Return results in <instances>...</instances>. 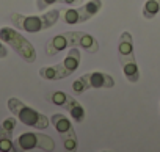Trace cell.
Returning <instances> with one entry per match:
<instances>
[{
  "label": "cell",
  "instance_id": "cell-21",
  "mask_svg": "<svg viewBox=\"0 0 160 152\" xmlns=\"http://www.w3.org/2000/svg\"><path fill=\"white\" fill-rule=\"evenodd\" d=\"M52 5H60V0H36V8L39 11H44L47 7Z\"/></svg>",
  "mask_w": 160,
  "mask_h": 152
},
{
  "label": "cell",
  "instance_id": "cell-12",
  "mask_svg": "<svg viewBox=\"0 0 160 152\" xmlns=\"http://www.w3.org/2000/svg\"><path fill=\"white\" fill-rule=\"evenodd\" d=\"M80 60H82V53H80V50L77 49V46L71 47V49H69V52H68V55L64 56V60L61 61V63H63V66H64V69L68 71V74H69V75L78 69Z\"/></svg>",
  "mask_w": 160,
  "mask_h": 152
},
{
  "label": "cell",
  "instance_id": "cell-3",
  "mask_svg": "<svg viewBox=\"0 0 160 152\" xmlns=\"http://www.w3.org/2000/svg\"><path fill=\"white\" fill-rule=\"evenodd\" d=\"M0 39L5 44H8L25 63H35L36 61V50L33 47V44L22 36L18 28H11V27H2L0 28Z\"/></svg>",
  "mask_w": 160,
  "mask_h": 152
},
{
  "label": "cell",
  "instance_id": "cell-20",
  "mask_svg": "<svg viewBox=\"0 0 160 152\" xmlns=\"http://www.w3.org/2000/svg\"><path fill=\"white\" fill-rule=\"evenodd\" d=\"M61 141H63V146H64L66 150H75V149H77L78 141H77V135H75V133L68 135V136H63Z\"/></svg>",
  "mask_w": 160,
  "mask_h": 152
},
{
  "label": "cell",
  "instance_id": "cell-15",
  "mask_svg": "<svg viewBox=\"0 0 160 152\" xmlns=\"http://www.w3.org/2000/svg\"><path fill=\"white\" fill-rule=\"evenodd\" d=\"M66 110L69 111L71 118H72L75 122H83V119H85V116H87L85 108L82 107V104H80L77 99H74V97H71L69 105H68V108H66Z\"/></svg>",
  "mask_w": 160,
  "mask_h": 152
},
{
  "label": "cell",
  "instance_id": "cell-19",
  "mask_svg": "<svg viewBox=\"0 0 160 152\" xmlns=\"http://www.w3.org/2000/svg\"><path fill=\"white\" fill-rule=\"evenodd\" d=\"M83 8H85V13L88 14V17L93 19L102 10V0H90V2H87L83 5Z\"/></svg>",
  "mask_w": 160,
  "mask_h": 152
},
{
  "label": "cell",
  "instance_id": "cell-23",
  "mask_svg": "<svg viewBox=\"0 0 160 152\" xmlns=\"http://www.w3.org/2000/svg\"><path fill=\"white\" fill-rule=\"evenodd\" d=\"M8 56V49L5 47V42L0 39V58H7Z\"/></svg>",
  "mask_w": 160,
  "mask_h": 152
},
{
  "label": "cell",
  "instance_id": "cell-2",
  "mask_svg": "<svg viewBox=\"0 0 160 152\" xmlns=\"http://www.w3.org/2000/svg\"><path fill=\"white\" fill-rule=\"evenodd\" d=\"M7 107L16 116V119H19L22 124L33 127L36 130H46L50 124V119H47V116H44L42 113L28 107L27 104H24L18 97H10L7 102Z\"/></svg>",
  "mask_w": 160,
  "mask_h": 152
},
{
  "label": "cell",
  "instance_id": "cell-4",
  "mask_svg": "<svg viewBox=\"0 0 160 152\" xmlns=\"http://www.w3.org/2000/svg\"><path fill=\"white\" fill-rule=\"evenodd\" d=\"M14 144L16 150H33V149H39L44 152L55 150V140L41 132H24L16 138Z\"/></svg>",
  "mask_w": 160,
  "mask_h": 152
},
{
  "label": "cell",
  "instance_id": "cell-6",
  "mask_svg": "<svg viewBox=\"0 0 160 152\" xmlns=\"http://www.w3.org/2000/svg\"><path fill=\"white\" fill-rule=\"evenodd\" d=\"M16 129V116L5 118L0 124V152H13L16 144L13 141V132Z\"/></svg>",
  "mask_w": 160,
  "mask_h": 152
},
{
  "label": "cell",
  "instance_id": "cell-10",
  "mask_svg": "<svg viewBox=\"0 0 160 152\" xmlns=\"http://www.w3.org/2000/svg\"><path fill=\"white\" fill-rule=\"evenodd\" d=\"M39 77L44 79V80H61V79H66L69 77L68 71L64 69L63 63H58V64H53V66H44L39 69Z\"/></svg>",
  "mask_w": 160,
  "mask_h": 152
},
{
  "label": "cell",
  "instance_id": "cell-18",
  "mask_svg": "<svg viewBox=\"0 0 160 152\" xmlns=\"http://www.w3.org/2000/svg\"><path fill=\"white\" fill-rule=\"evenodd\" d=\"M90 88H91V85H90V72L83 74L82 77L75 79L74 83H72V93L74 94H83Z\"/></svg>",
  "mask_w": 160,
  "mask_h": 152
},
{
  "label": "cell",
  "instance_id": "cell-5",
  "mask_svg": "<svg viewBox=\"0 0 160 152\" xmlns=\"http://www.w3.org/2000/svg\"><path fill=\"white\" fill-rule=\"evenodd\" d=\"M77 46V32H64L46 42V53L47 56H55L68 47Z\"/></svg>",
  "mask_w": 160,
  "mask_h": 152
},
{
  "label": "cell",
  "instance_id": "cell-7",
  "mask_svg": "<svg viewBox=\"0 0 160 152\" xmlns=\"http://www.w3.org/2000/svg\"><path fill=\"white\" fill-rule=\"evenodd\" d=\"M118 58H119V64L122 67L126 80L129 83H137L140 80V69H138V63L135 60V55H129V56L119 55Z\"/></svg>",
  "mask_w": 160,
  "mask_h": 152
},
{
  "label": "cell",
  "instance_id": "cell-8",
  "mask_svg": "<svg viewBox=\"0 0 160 152\" xmlns=\"http://www.w3.org/2000/svg\"><path fill=\"white\" fill-rule=\"evenodd\" d=\"M60 19L64 22V24H83V22H88L90 17L88 14L85 13V8L83 5H80L77 8H61L60 10Z\"/></svg>",
  "mask_w": 160,
  "mask_h": 152
},
{
  "label": "cell",
  "instance_id": "cell-14",
  "mask_svg": "<svg viewBox=\"0 0 160 152\" xmlns=\"http://www.w3.org/2000/svg\"><path fill=\"white\" fill-rule=\"evenodd\" d=\"M118 55H133V39L132 35L129 32H122L119 36V42H118Z\"/></svg>",
  "mask_w": 160,
  "mask_h": 152
},
{
  "label": "cell",
  "instance_id": "cell-11",
  "mask_svg": "<svg viewBox=\"0 0 160 152\" xmlns=\"http://www.w3.org/2000/svg\"><path fill=\"white\" fill-rule=\"evenodd\" d=\"M90 85L91 88H104L110 90L115 86V79L105 72H90Z\"/></svg>",
  "mask_w": 160,
  "mask_h": 152
},
{
  "label": "cell",
  "instance_id": "cell-22",
  "mask_svg": "<svg viewBox=\"0 0 160 152\" xmlns=\"http://www.w3.org/2000/svg\"><path fill=\"white\" fill-rule=\"evenodd\" d=\"M83 0H60V5H68V7H80Z\"/></svg>",
  "mask_w": 160,
  "mask_h": 152
},
{
  "label": "cell",
  "instance_id": "cell-13",
  "mask_svg": "<svg viewBox=\"0 0 160 152\" xmlns=\"http://www.w3.org/2000/svg\"><path fill=\"white\" fill-rule=\"evenodd\" d=\"M77 46L85 49V52H88V53H96L99 50L98 39L93 35L83 33V32H77Z\"/></svg>",
  "mask_w": 160,
  "mask_h": 152
},
{
  "label": "cell",
  "instance_id": "cell-16",
  "mask_svg": "<svg viewBox=\"0 0 160 152\" xmlns=\"http://www.w3.org/2000/svg\"><path fill=\"white\" fill-rule=\"evenodd\" d=\"M71 97H72V96L66 94L64 91H53V93H52V94H49L46 99H47V102H49V104L57 105V107H63V108L66 110V108H68V105H69Z\"/></svg>",
  "mask_w": 160,
  "mask_h": 152
},
{
  "label": "cell",
  "instance_id": "cell-1",
  "mask_svg": "<svg viewBox=\"0 0 160 152\" xmlns=\"http://www.w3.org/2000/svg\"><path fill=\"white\" fill-rule=\"evenodd\" d=\"M60 19V11L58 10H50L44 14L39 16H24L21 13H11L10 21L14 25V28L27 33H39L42 30H47L57 24Z\"/></svg>",
  "mask_w": 160,
  "mask_h": 152
},
{
  "label": "cell",
  "instance_id": "cell-9",
  "mask_svg": "<svg viewBox=\"0 0 160 152\" xmlns=\"http://www.w3.org/2000/svg\"><path fill=\"white\" fill-rule=\"evenodd\" d=\"M50 124L55 127V130L60 133L61 138L75 133V132H74V127H72V122H71V119H69L66 115H60V113L52 115V116H50Z\"/></svg>",
  "mask_w": 160,
  "mask_h": 152
},
{
  "label": "cell",
  "instance_id": "cell-17",
  "mask_svg": "<svg viewBox=\"0 0 160 152\" xmlns=\"http://www.w3.org/2000/svg\"><path fill=\"white\" fill-rule=\"evenodd\" d=\"M141 13H143V17L146 21L155 19V16L160 13V0H146Z\"/></svg>",
  "mask_w": 160,
  "mask_h": 152
}]
</instances>
